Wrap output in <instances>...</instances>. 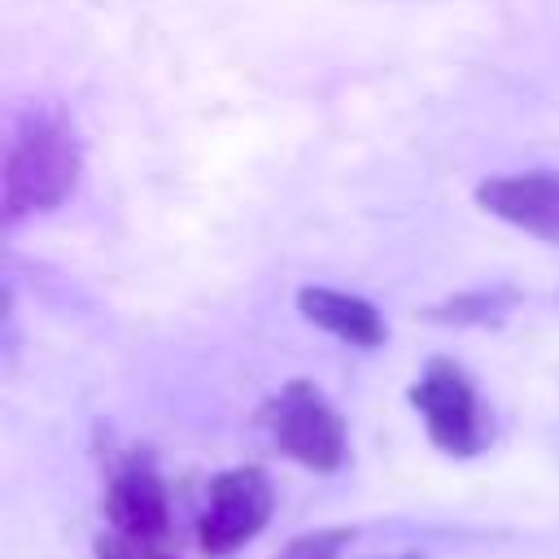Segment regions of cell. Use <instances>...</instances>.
I'll return each instance as SVG.
<instances>
[{"instance_id": "obj_10", "label": "cell", "mask_w": 559, "mask_h": 559, "mask_svg": "<svg viewBox=\"0 0 559 559\" xmlns=\"http://www.w3.org/2000/svg\"><path fill=\"white\" fill-rule=\"evenodd\" d=\"M140 559H166V555H162V550H157V555H140Z\"/></svg>"}, {"instance_id": "obj_4", "label": "cell", "mask_w": 559, "mask_h": 559, "mask_svg": "<svg viewBox=\"0 0 559 559\" xmlns=\"http://www.w3.org/2000/svg\"><path fill=\"white\" fill-rule=\"evenodd\" d=\"M411 406L424 415V428L437 450L467 459L485 445V411L467 371L450 358H432L411 384Z\"/></svg>"}, {"instance_id": "obj_2", "label": "cell", "mask_w": 559, "mask_h": 559, "mask_svg": "<svg viewBox=\"0 0 559 559\" xmlns=\"http://www.w3.org/2000/svg\"><path fill=\"white\" fill-rule=\"evenodd\" d=\"M105 520L109 528L100 533V559H140L157 555L166 533H170V502L162 476L144 459H127L105 493Z\"/></svg>"}, {"instance_id": "obj_9", "label": "cell", "mask_w": 559, "mask_h": 559, "mask_svg": "<svg viewBox=\"0 0 559 559\" xmlns=\"http://www.w3.org/2000/svg\"><path fill=\"white\" fill-rule=\"evenodd\" d=\"M345 542H349V528H319V533L293 537L275 559H336V550Z\"/></svg>"}, {"instance_id": "obj_8", "label": "cell", "mask_w": 559, "mask_h": 559, "mask_svg": "<svg viewBox=\"0 0 559 559\" xmlns=\"http://www.w3.org/2000/svg\"><path fill=\"white\" fill-rule=\"evenodd\" d=\"M515 288L511 284H493V288H472V293H459L432 310H424V319L432 323H502V314L515 306Z\"/></svg>"}, {"instance_id": "obj_11", "label": "cell", "mask_w": 559, "mask_h": 559, "mask_svg": "<svg viewBox=\"0 0 559 559\" xmlns=\"http://www.w3.org/2000/svg\"><path fill=\"white\" fill-rule=\"evenodd\" d=\"M402 559H415V555H402Z\"/></svg>"}, {"instance_id": "obj_3", "label": "cell", "mask_w": 559, "mask_h": 559, "mask_svg": "<svg viewBox=\"0 0 559 559\" xmlns=\"http://www.w3.org/2000/svg\"><path fill=\"white\" fill-rule=\"evenodd\" d=\"M262 424L275 450L310 472H336L345 463V419L310 380H288L262 406Z\"/></svg>"}, {"instance_id": "obj_5", "label": "cell", "mask_w": 559, "mask_h": 559, "mask_svg": "<svg viewBox=\"0 0 559 559\" xmlns=\"http://www.w3.org/2000/svg\"><path fill=\"white\" fill-rule=\"evenodd\" d=\"M275 493L262 467H227L210 480V498L197 524L201 550L205 555H231L249 537H258L271 520Z\"/></svg>"}, {"instance_id": "obj_6", "label": "cell", "mask_w": 559, "mask_h": 559, "mask_svg": "<svg viewBox=\"0 0 559 559\" xmlns=\"http://www.w3.org/2000/svg\"><path fill=\"white\" fill-rule=\"evenodd\" d=\"M476 205L546 245H559V170L493 175L476 188Z\"/></svg>"}, {"instance_id": "obj_7", "label": "cell", "mask_w": 559, "mask_h": 559, "mask_svg": "<svg viewBox=\"0 0 559 559\" xmlns=\"http://www.w3.org/2000/svg\"><path fill=\"white\" fill-rule=\"evenodd\" d=\"M297 310H301L314 328H323V332H332L336 341L358 345V349H376V345L389 336L384 314H380L367 297H358V293L314 288V284H310V288L297 293Z\"/></svg>"}, {"instance_id": "obj_1", "label": "cell", "mask_w": 559, "mask_h": 559, "mask_svg": "<svg viewBox=\"0 0 559 559\" xmlns=\"http://www.w3.org/2000/svg\"><path fill=\"white\" fill-rule=\"evenodd\" d=\"M79 175H83V144L74 118L57 100L22 105L4 140L0 223L17 227L26 214L66 205L79 188Z\"/></svg>"}]
</instances>
